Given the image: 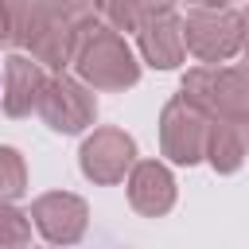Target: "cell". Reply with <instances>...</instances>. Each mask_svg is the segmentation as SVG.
Returning a JSON list of instances; mask_svg holds the SVG:
<instances>
[{
    "mask_svg": "<svg viewBox=\"0 0 249 249\" xmlns=\"http://www.w3.org/2000/svg\"><path fill=\"white\" fill-rule=\"evenodd\" d=\"M249 156V136L241 124L233 121H214L206 124V144H202V160H210V167L218 175H233Z\"/></svg>",
    "mask_w": 249,
    "mask_h": 249,
    "instance_id": "7c38bea8",
    "label": "cell"
},
{
    "mask_svg": "<svg viewBox=\"0 0 249 249\" xmlns=\"http://www.w3.org/2000/svg\"><path fill=\"white\" fill-rule=\"evenodd\" d=\"M78 163H82V175L89 183H101V187L121 183L136 163V140L124 128H93L82 140Z\"/></svg>",
    "mask_w": 249,
    "mask_h": 249,
    "instance_id": "52a82bcc",
    "label": "cell"
},
{
    "mask_svg": "<svg viewBox=\"0 0 249 249\" xmlns=\"http://www.w3.org/2000/svg\"><path fill=\"white\" fill-rule=\"evenodd\" d=\"M136 43H140V54L148 66L156 70H175L187 54V43H183V19L175 12H160V16H148L140 27H136Z\"/></svg>",
    "mask_w": 249,
    "mask_h": 249,
    "instance_id": "9c48e42d",
    "label": "cell"
},
{
    "mask_svg": "<svg viewBox=\"0 0 249 249\" xmlns=\"http://www.w3.org/2000/svg\"><path fill=\"white\" fill-rule=\"evenodd\" d=\"M35 113L47 121V128H54V132H62V136H74V132H82V128L93 124V117H97V97H93V89H89L82 78L58 74V78H47Z\"/></svg>",
    "mask_w": 249,
    "mask_h": 249,
    "instance_id": "5b68a950",
    "label": "cell"
},
{
    "mask_svg": "<svg viewBox=\"0 0 249 249\" xmlns=\"http://www.w3.org/2000/svg\"><path fill=\"white\" fill-rule=\"evenodd\" d=\"M183 43L198 62H226L241 51V16L230 8H195L183 16Z\"/></svg>",
    "mask_w": 249,
    "mask_h": 249,
    "instance_id": "277c9868",
    "label": "cell"
},
{
    "mask_svg": "<svg viewBox=\"0 0 249 249\" xmlns=\"http://www.w3.org/2000/svg\"><path fill=\"white\" fill-rule=\"evenodd\" d=\"M241 51H245V58H249V8L241 12Z\"/></svg>",
    "mask_w": 249,
    "mask_h": 249,
    "instance_id": "ac0fdd59",
    "label": "cell"
},
{
    "mask_svg": "<svg viewBox=\"0 0 249 249\" xmlns=\"http://www.w3.org/2000/svg\"><path fill=\"white\" fill-rule=\"evenodd\" d=\"M70 62L89 89H128L140 82V62L132 47L124 43L121 31H113L101 19L78 23V43Z\"/></svg>",
    "mask_w": 249,
    "mask_h": 249,
    "instance_id": "6da1fadb",
    "label": "cell"
},
{
    "mask_svg": "<svg viewBox=\"0 0 249 249\" xmlns=\"http://www.w3.org/2000/svg\"><path fill=\"white\" fill-rule=\"evenodd\" d=\"M12 43V27H8V0H0V47Z\"/></svg>",
    "mask_w": 249,
    "mask_h": 249,
    "instance_id": "e0dca14e",
    "label": "cell"
},
{
    "mask_svg": "<svg viewBox=\"0 0 249 249\" xmlns=\"http://www.w3.org/2000/svg\"><path fill=\"white\" fill-rule=\"evenodd\" d=\"M179 93L214 121H249V66H195L183 74Z\"/></svg>",
    "mask_w": 249,
    "mask_h": 249,
    "instance_id": "3957f363",
    "label": "cell"
},
{
    "mask_svg": "<svg viewBox=\"0 0 249 249\" xmlns=\"http://www.w3.org/2000/svg\"><path fill=\"white\" fill-rule=\"evenodd\" d=\"M51 4H54L58 16H66L74 27L86 23V19H97V4H93V0H51Z\"/></svg>",
    "mask_w": 249,
    "mask_h": 249,
    "instance_id": "2e32d148",
    "label": "cell"
},
{
    "mask_svg": "<svg viewBox=\"0 0 249 249\" xmlns=\"http://www.w3.org/2000/svg\"><path fill=\"white\" fill-rule=\"evenodd\" d=\"M206 124H210V117L198 105H191L183 93L171 97L160 113V148H163V156L171 163H183V167L198 163L202 144H206Z\"/></svg>",
    "mask_w": 249,
    "mask_h": 249,
    "instance_id": "8992f818",
    "label": "cell"
},
{
    "mask_svg": "<svg viewBox=\"0 0 249 249\" xmlns=\"http://www.w3.org/2000/svg\"><path fill=\"white\" fill-rule=\"evenodd\" d=\"M27 191V167L23 156L8 144H0V202H16Z\"/></svg>",
    "mask_w": 249,
    "mask_h": 249,
    "instance_id": "5bb4252c",
    "label": "cell"
},
{
    "mask_svg": "<svg viewBox=\"0 0 249 249\" xmlns=\"http://www.w3.org/2000/svg\"><path fill=\"white\" fill-rule=\"evenodd\" d=\"M97 4V19L109 23L113 31H136L148 16L171 12L175 0H93Z\"/></svg>",
    "mask_w": 249,
    "mask_h": 249,
    "instance_id": "4fadbf2b",
    "label": "cell"
},
{
    "mask_svg": "<svg viewBox=\"0 0 249 249\" xmlns=\"http://www.w3.org/2000/svg\"><path fill=\"white\" fill-rule=\"evenodd\" d=\"M31 222L51 245H74L89 226V206L70 191H47L31 202Z\"/></svg>",
    "mask_w": 249,
    "mask_h": 249,
    "instance_id": "ba28073f",
    "label": "cell"
},
{
    "mask_svg": "<svg viewBox=\"0 0 249 249\" xmlns=\"http://www.w3.org/2000/svg\"><path fill=\"white\" fill-rule=\"evenodd\" d=\"M191 4H195V8H226L230 0H191Z\"/></svg>",
    "mask_w": 249,
    "mask_h": 249,
    "instance_id": "d6986e66",
    "label": "cell"
},
{
    "mask_svg": "<svg viewBox=\"0 0 249 249\" xmlns=\"http://www.w3.org/2000/svg\"><path fill=\"white\" fill-rule=\"evenodd\" d=\"M43 86H47L43 66L31 54H12L4 62V113L8 117H27L39 105Z\"/></svg>",
    "mask_w": 249,
    "mask_h": 249,
    "instance_id": "8fae6325",
    "label": "cell"
},
{
    "mask_svg": "<svg viewBox=\"0 0 249 249\" xmlns=\"http://www.w3.org/2000/svg\"><path fill=\"white\" fill-rule=\"evenodd\" d=\"M8 27L12 43L23 47L39 66L62 70L74 58L78 27L66 16H58L51 0H8Z\"/></svg>",
    "mask_w": 249,
    "mask_h": 249,
    "instance_id": "7a4b0ae2",
    "label": "cell"
},
{
    "mask_svg": "<svg viewBox=\"0 0 249 249\" xmlns=\"http://www.w3.org/2000/svg\"><path fill=\"white\" fill-rule=\"evenodd\" d=\"M31 241V214L0 202V249H27Z\"/></svg>",
    "mask_w": 249,
    "mask_h": 249,
    "instance_id": "9a60e30c",
    "label": "cell"
},
{
    "mask_svg": "<svg viewBox=\"0 0 249 249\" xmlns=\"http://www.w3.org/2000/svg\"><path fill=\"white\" fill-rule=\"evenodd\" d=\"M128 202L144 218H160L175 206V179L160 160H136L128 171Z\"/></svg>",
    "mask_w": 249,
    "mask_h": 249,
    "instance_id": "30bf717a",
    "label": "cell"
}]
</instances>
